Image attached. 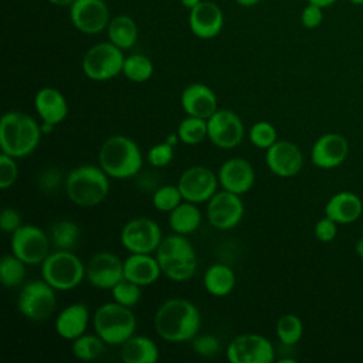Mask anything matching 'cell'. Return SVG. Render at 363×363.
Wrapping results in <instances>:
<instances>
[{
	"label": "cell",
	"mask_w": 363,
	"mask_h": 363,
	"mask_svg": "<svg viewBox=\"0 0 363 363\" xmlns=\"http://www.w3.org/2000/svg\"><path fill=\"white\" fill-rule=\"evenodd\" d=\"M69 18L78 31L89 35L99 34L111 21L104 0H74L69 6Z\"/></svg>",
	"instance_id": "2e32d148"
},
{
	"label": "cell",
	"mask_w": 363,
	"mask_h": 363,
	"mask_svg": "<svg viewBox=\"0 0 363 363\" xmlns=\"http://www.w3.org/2000/svg\"><path fill=\"white\" fill-rule=\"evenodd\" d=\"M121 346V359L125 363H155L159 359V347L147 336L133 335Z\"/></svg>",
	"instance_id": "4316f807"
},
{
	"label": "cell",
	"mask_w": 363,
	"mask_h": 363,
	"mask_svg": "<svg viewBox=\"0 0 363 363\" xmlns=\"http://www.w3.org/2000/svg\"><path fill=\"white\" fill-rule=\"evenodd\" d=\"M123 61V50L108 40L86 50L82 58V71L92 81H109L122 74Z\"/></svg>",
	"instance_id": "ba28073f"
},
{
	"label": "cell",
	"mask_w": 363,
	"mask_h": 363,
	"mask_svg": "<svg viewBox=\"0 0 363 363\" xmlns=\"http://www.w3.org/2000/svg\"><path fill=\"white\" fill-rule=\"evenodd\" d=\"M50 238L40 227L23 224L11 234V252L27 265L41 264L50 254Z\"/></svg>",
	"instance_id": "8fae6325"
},
{
	"label": "cell",
	"mask_w": 363,
	"mask_h": 363,
	"mask_svg": "<svg viewBox=\"0 0 363 363\" xmlns=\"http://www.w3.org/2000/svg\"><path fill=\"white\" fill-rule=\"evenodd\" d=\"M51 4L54 6H60V7H67L71 6L74 3V0H48Z\"/></svg>",
	"instance_id": "681fc988"
},
{
	"label": "cell",
	"mask_w": 363,
	"mask_h": 363,
	"mask_svg": "<svg viewBox=\"0 0 363 363\" xmlns=\"http://www.w3.org/2000/svg\"><path fill=\"white\" fill-rule=\"evenodd\" d=\"M203 285L213 296H227L235 286V274L225 264H213L204 272Z\"/></svg>",
	"instance_id": "83f0119b"
},
{
	"label": "cell",
	"mask_w": 363,
	"mask_h": 363,
	"mask_svg": "<svg viewBox=\"0 0 363 363\" xmlns=\"http://www.w3.org/2000/svg\"><path fill=\"white\" fill-rule=\"evenodd\" d=\"M176 133L182 143L199 145L207 138V119L187 115V118L179 123Z\"/></svg>",
	"instance_id": "e575fe53"
},
{
	"label": "cell",
	"mask_w": 363,
	"mask_h": 363,
	"mask_svg": "<svg viewBox=\"0 0 363 363\" xmlns=\"http://www.w3.org/2000/svg\"><path fill=\"white\" fill-rule=\"evenodd\" d=\"M92 325L106 345H123L135 335L136 318L129 306L112 301L95 311Z\"/></svg>",
	"instance_id": "8992f818"
},
{
	"label": "cell",
	"mask_w": 363,
	"mask_h": 363,
	"mask_svg": "<svg viewBox=\"0 0 363 363\" xmlns=\"http://www.w3.org/2000/svg\"><path fill=\"white\" fill-rule=\"evenodd\" d=\"M34 108L43 122L58 125L68 115V102L65 96L52 86H44L34 96Z\"/></svg>",
	"instance_id": "603a6c76"
},
{
	"label": "cell",
	"mask_w": 363,
	"mask_h": 363,
	"mask_svg": "<svg viewBox=\"0 0 363 363\" xmlns=\"http://www.w3.org/2000/svg\"><path fill=\"white\" fill-rule=\"evenodd\" d=\"M123 278V261L113 252H96L86 264V279L98 289H112Z\"/></svg>",
	"instance_id": "e0dca14e"
},
{
	"label": "cell",
	"mask_w": 363,
	"mask_h": 363,
	"mask_svg": "<svg viewBox=\"0 0 363 363\" xmlns=\"http://www.w3.org/2000/svg\"><path fill=\"white\" fill-rule=\"evenodd\" d=\"M217 177L224 190L241 196L254 186L255 172L252 164L244 157H230L220 166Z\"/></svg>",
	"instance_id": "ffe728a7"
},
{
	"label": "cell",
	"mask_w": 363,
	"mask_h": 363,
	"mask_svg": "<svg viewBox=\"0 0 363 363\" xmlns=\"http://www.w3.org/2000/svg\"><path fill=\"white\" fill-rule=\"evenodd\" d=\"M40 265L43 279L55 291H71L86 277V265L69 250L50 252Z\"/></svg>",
	"instance_id": "52a82bcc"
},
{
	"label": "cell",
	"mask_w": 363,
	"mask_h": 363,
	"mask_svg": "<svg viewBox=\"0 0 363 363\" xmlns=\"http://www.w3.org/2000/svg\"><path fill=\"white\" fill-rule=\"evenodd\" d=\"M250 140L258 149H268L277 142V129L268 121H258L250 128Z\"/></svg>",
	"instance_id": "f35d334b"
},
{
	"label": "cell",
	"mask_w": 363,
	"mask_h": 363,
	"mask_svg": "<svg viewBox=\"0 0 363 363\" xmlns=\"http://www.w3.org/2000/svg\"><path fill=\"white\" fill-rule=\"evenodd\" d=\"M18 176V166L16 163V157L0 153V187L3 190L11 187Z\"/></svg>",
	"instance_id": "ab89813d"
},
{
	"label": "cell",
	"mask_w": 363,
	"mask_h": 363,
	"mask_svg": "<svg viewBox=\"0 0 363 363\" xmlns=\"http://www.w3.org/2000/svg\"><path fill=\"white\" fill-rule=\"evenodd\" d=\"M207 220L208 223L221 231L237 227L244 217V203L240 194L228 190L216 191V194L207 201Z\"/></svg>",
	"instance_id": "9a60e30c"
},
{
	"label": "cell",
	"mask_w": 363,
	"mask_h": 363,
	"mask_svg": "<svg viewBox=\"0 0 363 363\" xmlns=\"http://www.w3.org/2000/svg\"><path fill=\"white\" fill-rule=\"evenodd\" d=\"M153 62L145 54H130L125 57L122 74L132 82L142 84L152 78L153 75Z\"/></svg>",
	"instance_id": "4dcf8cb0"
},
{
	"label": "cell",
	"mask_w": 363,
	"mask_h": 363,
	"mask_svg": "<svg viewBox=\"0 0 363 363\" xmlns=\"http://www.w3.org/2000/svg\"><path fill=\"white\" fill-rule=\"evenodd\" d=\"M166 142H167L169 145H172V146H176V145L180 142V139H179V135H177V133H170V135H167V138H166Z\"/></svg>",
	"instance_id": "c3c4849f"
},
{
	"label": "cell",
	"mask_w": 363,
	"mask_h": 363,
	"mask_svg": "<svg viewBox=\"0 0 363 363\" xmlns=\"http://www.w3.org/2000/svg\"><path fill=\"white\" fill-rule=\"evenodd\" d=\"M180 104L189 116L203 119H208L218 109L216 92L203 82H193L187 85L182 91Z\"/></svg>",
	"instance_id": "7402d4cb"
},
{
	"label": "cell",
	"mask_w": 363,
	"mask_h": 363,
	"mask_svg": "<svg viewBox=\"0 0 363 363\" xmlns=\"http://www.w3.org/2000/svg\"><path fill=\"white\" fill-rule=\"evenodd\" d=\"M349 153L347 139L336 132L319 136L311 149V160L319 169H335L340 166Z\"/></svg>",
	"instance_id": "d6986e66"
},
{
	"label": "cell",
	"mask_w": 363,
	"mask_h": 363,
	"mask_svg": "<svg viewBox=\"0 0 363 363\" xmlns=\"http://www.w3.org/2000/svg\"><path fill=\"white\" fill-rule=\"evenodd\" d=\"M218 177L216 173L206 166H190L187 167L177 180V187L182 193L183 200L196 204L208 201L217 191Z\"/></svg>",
	"instance_id": "5bb4252c"
},
{
	"label": "cell",
	"mask_w": 363,
	"mask_h": 363,
	"mask_svg": "<svg viewBox=\"0 0 363 363\" xmlns=\"http://www.w3.org/2000/svg\"><path fill=\"white\" fill-rule=\"evenodd\" d=\"M354 251H356V254H357L360 258H363V237H362L360 240H357V242H356V245H354Z\"/></svg>",
	"instance_id": "816d5d0a"
},
{
	"label": "cell",
	"mask_w": 363,
	"mask_h": 363,
	"mask_svg": "<svg viewBox=\"0 0 363 363\" xmlns=\"http://www.w3.org/2000/svg\"><path fill=\"white\" fill-rule=\"evenodd\" d=\"M105 346L106 343L101 339L99 335L84 333L72 340V354L78 360L91 362L104 354Z\"/></svg>",
	"instance_id": "1f68e13d"
},
{
	"label": "cell",
	"mask_w": 363,
	"mask_h": 363,
	"mask_svg": "<svg viewBox=\"0 0 363 363\" xmlns=\"http://www.w3.org/2000/svg\"><path fill=\"white\" fill-rule=\"evenodd\" d=\"M363 213L362 199L352 191H337L325 204V216L337 224H350Z\"/></svg>",
	"instance_id": "484cf974"
},
{
	"label": "cell",
	"mask_w": 363,
	"mask_h": 363,
	"mask_svg": "<svg viewBox=\"0 0 363 363\" xmlns=\"http://www.w3.org/2000/svg\"><path fill=\"white\" fill-rule=\"evenodd\" d=\"M156 333L169 343L193 340L201 326V315L189 299L170 298L164 301L153 316Z\"/></svg>",
	"instance_id": "6da1fadb"
},
{
	"label": "cell",
	"mask_w": 363,
	"mask_h": 363,
	"mask_svg": "<svg viewBox=\"0 0 363 363\" xmlns=\"http://www.w3.org/2000/svg\"><path fill=\"white\" fill-rule=\"evenodd\" d=\"M258 1H259V0H235V3L240 4V6H242V7H252V6H255Z\"/></svg>",
	"instance_id": "f907efd6"
},
{
	"label": "cell",
	"mask_w": 363,
	"mask_h": 363,
	"mask_svg": "<svg viewBox=\"0 0 363 363\" xmlns=\"http://www.w3.org/2000/svg\"><path fill=\"white\" fill-rule=\"evenodd\" d=\"M225 356L231 363H271L275 359L271 340L258 333L235 336L228 343Z\"/></svg>",
	"instance_id": "7c38bea8"
},
{
	"label": "cell",
	"mask_w": 363,
	"mask_h": 363,
	"mask_svg": "<svg viewBox=\"0 0 363 363\" xmlns=\"http://www.w3.org/2000/svg\"><path fill=\"white\" fill-rule=\"evenodd\" d=\"M26 265L13 252L4 255L0 261V279L6 288L18 286L26 277Z\"/></svg>",
	"instance_id": "d590c367"
},
{
	"label": "cell",
	"mask_w": 363,
	"mask_h": 363,
	"mask_svg": "<svg viewBox=\"0 0 363 363\" xmlns=\"http://www.w3.org/2000/svg\"><path fill=\"white\" fill-rule=\"evenodd\" d=\"M57 306L55 289L44 279L27 282L17 298L18 312L34 322L48 319Z\"/></svg>",
	"instance_id": "9c48e42d"
},
{
	"label": "cell",
	"mask_w": 363,
	"mask_h": 363,
	"mask_svg": "<svg viewBox=\"0 0 363 363\" xmlns=\"http://www.w3.org/2000/svg\"><path fill=\"white\" fill-rule=\"evenodd\" d=\"M323 21V9L315 4L308 3V6L303 7L302 13H301V23L305 28L313 30L316 27H319Z\"/></svg>",
	"instance_id": "ee69618b"
},
{
	"label": "cell",
	"mask_w": 363,
	"mask_h": 363,
	"mask_svg": "<svg viewBox=\"0 0 363 363\" xmlns=\"http://www.w3.org/2000/svg\"><path fill=\"white\" fill-rule=\"evenodd\" d=\"M337 0H308V3L311 4H315V6H319L322 9H326V7H330L332 4H335Z\"/></svg>",
	"instance_id": "bcb514c9"
},
{
	"label": "cell",
	"mask_w": 363,
	"mask_h": 363,
	"mask_svg": "<svg viewBox=\"0 0 363 363\" xmlns=\"http://www.w3.org/2000/svg\"><path fill=\"white\" fill-rule=\"evenodd\" d=\"M162 269L156 259L150 254L132 252L123 261V277L139 286H147L157 281Z\"/></svg>",
	"instance_id": "cb8c5ba5"
},
{
	"label": "cell",
	"mask_w": 363,
	"mask_h": 363,
	"mask_svg": "<svg viewBox=\"0 0 363 363\" xmlns=\"http://www.w3.org/2000/svg\"><path fill=\"white\" fill-rule=\"evenodd\" d=\"M173 149L174 146L169 145L166 140L156 143L147 152V162L153 167H164L173 160V156H174Z\"/></svg>",
	"instance_id": "60d3db41"
},
{
	"label": "cell",
	"mask_w": 363,
	"mask_h": 363,
	"mask_svg": "<svg viewBox=\"0 0 363 363\" xmlns=\"http://www.w3.org/2000/svg\"><path fill=\"white\" fill-rule=\"evenodd\" d=\"M244 123L241 118L230 109H217L207 119V138L220 149H233L244 139Z\"/></svg>",
	"instance_id": "4fadbf2b"
},
{
	"label": "cell",
	"mask_w": 363,
	"mask_h": 363,
	"mask_svg": "<svg viewBox=\"0 0 363 363\" xmlns=\"http://www.w3.org/2000/svg\"><path fill=\"white\" fill-rule=\"evenodd\" d=\"M201 224V211L196 203L183 200L176 208L169 213V225L173 233L191 234Z\"/></svg>",
	"instance_id": "f1b7e54d"
},
{
	"label": "cell",
	"mask_w": 363,
	"mask_h": 363,
	"mask_svg": "<svg viewBox=\"0 0 363 363\" xmlns=\"http://www.w3.org/2000/svg\"><path fill=\"white\" fill-rule=\"evenodd\" d=\"M65 193L75 206L95 207L109 193V176L101 166H77L65 179Z\"/></svg>",
	"instance_id": "277c9868"
},
{
	"label": "cell",
	"mask_w": 363,
	"mask_h": 363,
	"mask_svg": "<svg viewBox=\"0 0 363 363\" xmlns=\"http://www.w3.org/2000/svg\"><path fill=\"white\" fill-rule=\"evenodd\" d=\"M350 3H353V4H357V6H362L363 4V0H349Z\"/></svg>",
	"instance_id": "f5cc1de1"
},
{
	"label": "cell",
	"mask_w": 363,
	"mask_h": 363,
	"mask_svg": "<svg viewBox=\"0 0 363 363\" xmlns=\"http://www.w3.org/2000/svg\"><path fill=\"white\" fill-rule=\"evenodd\" d=\"M121 244L125 250L140 254L156 252L163 237L159 224L147 217L129 220L121 230Z\"/></svg>",
	"instance_id": "30bf717a"
},
{
	"label": "cell",
	"mask_w": 363,
	"mask_h": 363,
	"mask_svg": "<svg viewBox=\"0 0 363 363\" xmlns=\"http://www.w3.org/2000/svg\"><path fill=\"white\" fill-rule=\"evenodd\" d=\"M313 233H315V237L318 241L330 242L335 240V237L337 234V223L325 216L323 218L316 221V224L313 227Z\"/></svg>",
	"instance_id": "7bdbcfd3"
},
{
	"label": "cell",
	"mask_w": 363,
	"mask_h": 363,
	"mask_svg": "<svg viewBox=\"0 0 363 363\" xmlns=\"http://www.w3.org/2000/svg\"><path fill=\"white\" fill-rule=\"evenodd\" d=\"M106 31H108V40L113 43L116 47H119L121 50L132 48L136 44L138 35H139L136 21L132 17L125 14H119L111 18L106 27Z\"/></svg>",
	"instance_id": "f546056e"
},
{
	"label": "cell",
	"mask_w": 363,
	"mask_h": 363,
	"mask_svg": "<svg viewBox=\"0 0 363 363\" xmlns=\"http://www.w3.org/2000/svg\"><path fill=\"white\" fill-rule=\"evenodd\" d=\"M41 125L20 111H9L0 121L1 152L16 159L33 153L41 140Z\"/></svg>",
	"instance_id": "7a4b0ae2"
},
{
	"label": "cell",
	"mask_w": 363,
	"mask_h": 363,
	"mask_svg": "<svg viewBox=\"0 0 363 363\" xmlns=\"http://www.w3.org/2000/svg\"><path fill=\"white\" fill-rule=\"evenodd\" d=\"M98 162L109 177L129 179L142 169L143 156L133 139L125 135H112L101 145Z\"/></svg>",
	"instance_id": "3957f363"
},
{
	"label": "cell",
	"mask_w": 363,
	"mask_h": 363,
	"mask_svg": "<svg viewBox=\"0 0 363 363\" xmlns=\"http://www.w3.org/2000/svg\"><path fill=\"white\" fill-rule=\"evenodd\" d=\"M79 237L78 225L71 220H60L51 225L50 240L58 250H71Z\"/></svg>",
	"instance_id": "d6a6232c"
},
{
	"label": "cell",
	"mask_w": 363,
	"mask_h": 363,
	"mask_svg": "<svg viewBox=\"0 0 363 363\" xmlns=\"http://www.w3.org/2000/svg\"><path fill=\"white\" fill-rule=\"evenodd\" d=\"M277 337L286 346L296 345L303 335V323L295 313H285L277 322Z\"/></svg>",
	"instance_id": "836d02e7"
},
{
	"label": "cell",
	"mask_w": 363,
	"mask_h": 363,
	"mask_svg": "<svg viewBox=\"0 0 363 363\" xmlns=\"http://www.w3.org/2000/svg\"><path fill=\"white\" fill-rule=\"evenodd\" d=\"M182 1V4L187 9V10H191V9H194L197 4H200L203 0H180Z\"/></svg>",
	"instance_id": "7dc6e473"
},
{
	"label": "cell",
	"mask_w": 363,
	"mask_h": 363,
	"mask_svg": "<svg viewBox=\"0 0 363 363\" xmlns=\"http://www.w3.org/2000/svg\"><path fill=\"white\" fill-rule=\"evenodd\" d=\"M183 201L182 193L176 186L164 184L160 186L152 196V204L156 210L163 213H170L173 208H176Z\"/></svg>",
	"instance_id": "8d00e7d4"
},
{
	"label": "cell",
	"mask_w": 363,
	"mask_h": 363,
	"mask_svg": "<svg viewBox=\"0 0 363 363\" xmlns=\"http://www.w3.org/2000/svg\"><path fill=\"white\" fill-rule=\"evenodd\" d=\"M21 225H23L21 214L16 208H13V207L3 208V211L0 214V227H1L3 233L13 234Z\"/></svg>",
	"instance_id": "f6af8a7d"
},
{
	"label": "cell",
	"mask_w": 363,
	"mask_h": 363,
	"mask_svg": "<svg viewBox=\"0 0 363 363\" xmlns=\"http://www.w3.org/2000/svg\"><path fill=\"white\" fill-rule=\"evenodd\" d=\"M224 26L223 10L213 1L203 0L194 9L189 10V28L201 40L217 37Z\"/></svg>",
	"instance_id": "44dd1931"
},
{
	"label": "cell",
	"mask_w": 363,
	"mask_h": 363,
	"mask_svg": "<svg viewBox=\"0 0 363 363\" xmlns=\"http://www.w3.org/2000/svg\"><path fill=\"white\" fill-rule=\"evenodd\" d=\"M265 164L279 177H294L303 166V155L298 145L289 140H277L265 150Z\"/></svg>",
	"instance_id": "ac0fdd59"
},
{
	"label": "cell",
	"mask_w": 363,
	"mask_h": 363,
	"mask_svg": "<svg viewBox=\"0 0 363 363\" xmlns=\"http://www.w3.org/2000/svg\"><path fill=\"white\" fill-rule=\"evenodd\" d=\"M193 350L201 357H211L220 350V340L213 335H196L191 340Z\"/></svg>",
	"instance_id": "b9f144b4"
},
{
	"label": "cell",
	"mask_w": 363,
	"mask_h": 363,
	"mask_svg": "<svg viewBox=\"0 0 363 363\" xmlns=\"http://www.w3.org/2000/svg\"><path fill=\"white\" fill-rule=\"evenodd\" d=\"M162 274L176 282L190 279L197 269V255L193 244L183 234L164 237L156 250Z\"/></svg>",
	"instance_id": "5b68a950"
},
{
	"label": "cell",
	"mask_w": 363,
	"mask_h": 363,
	"mask_svg": "<svg viewBox=\"0 0 363 363\" xmlns=\"http://www.w3.org/2000/svg\"><path fill=\"white\" fill-rule=\"evenodd\" d=\"M140 288L142 286H139L138 284L123 278L111 289V292L115 302L132 308L140 301V296H142Z\"/></svg>",
	"instance_id": "74e56055"
},
{
	"label": "cell",
	"mask_w": 363,
	"mask_h": 363,
	"mask_svg": "<svg viewBox=\"0 0 363 363\" xmlns=\"http://www.w3.org/2000/svg\"><path fill=\"white\" fill-rule=\"evenodd\" d=\"M89 323V311L81 302L65 306L55 319V330L60 337L74 340L84 335Z\"/></svg>",
	"instance_id": "d4e9b609"
}]
</instances>
